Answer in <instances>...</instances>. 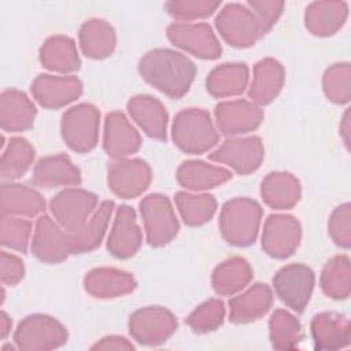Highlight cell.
<instances>
[{"mask_svg":"<svg viewBox=\"0 0 351 351\" xmlns=\"http://www.w3.org/2000/svg\"><path fill=\"white\" fill-rule=\"evenodd\" d=\"M138 73L144 81L159 92L170 99H180L189 90L196 75V67L181 52L155 48L140 59Z\"/></svg>","mask_w":351,"mask_h":351,"instance_id":"cell-1","label":"cell"},{"mask_svg":"<svg viewBox=\"0 0 351 351\" xmlns=\"http://www.w3.org/2000/svg\"><path fill=\"white\" fill-rule=\"evenodd\" d=\"M262 219L261 204L250 197L228 200L219 214V230L226 243L248 247L255 243Z\"/></svg>","mask_w":351,"mask_h":351,"instance_id":"cell-2","label":"cell"},{"mask_svg":"<svg viewBox=\"0 0 351 351\" xmlns=\"http://www.w3.org/2000/svg\"><path fill=\"white\" fill-rule=\"evenodd\" d=\"M174 144L185 154L207 152L219 140L210 114L203 108H185L180 111L171 126Z\"/></svg>","mask_w":351,"mask_h":351,"instance_id":"cell-3","label":"cell"},{"mask_svg":"<svg viewBox=\"0 0 351 351\" xmlns=\"http://www.w3.org/2000/svg\"><path fill=\"white\" fill-rule=\"evenodd\" d=\"M67 329L51 315L32 314L25 317L14 332V343L23 351H48L66 344Z\"/></svg>","mask_w":351,"mask_h":351,"instance_id":"cell-4","label":"cell"},{"mask_svg":"<svg viewBox=\"0 0 351 351\" xmlns=\"http://www.w3.org/2000/svg\"><path fill=\"white\" fill-rule=\"evenodd\" d=\"M100 112L89 103L69 108L60 121V133L67 147L78 154L92 151L99 140Z\"/></svg>","mask_w":351,"mask_h":351,"instance_id":"cell-5","label":"cell"},{"mask_svg":"<svg viewBox=\"0 0 351 351\" xmlns=\"http://www.w3.org/2000/svg\"><path fill=\"white\" fill-rule=\"evenodd\" d=\"M147 241L151 247L169 244L178 233L180 223L170 200L160 193H151L140 203Z\"/></svg>","mask_w":351,"mask_h":351,"instance_id":"cell-6","label":"cell"},{"mask_svg":"<svg viewBox=\"0 0 351 351\" xmlns=\"http://www.w3.org/2000/svg\"><path fill=\"white\" fill-rule=\"evenodd\" d=\"M129 333L141 346L156 347L163 344L176 330V315L160 306H147L129 317Z\"/></svg>","mask_w":351,"mask_h":351,"instance_id":"cell-7","label":"cell"},{"mask_svg":"<svg viewBox=\"0 0 351 351\" xmlns=\"http://www.w3.org/2000/svg\"><path fill=\"white\" fill-rule=\"evenodd\" d=\"M315 276L314 271L303 263H291L281 267L273 277V287L280 300L296 313H302L308 304Z\"/></svg>","mask_w":351,"mask_h":351,"instance_id":"cell-8","label":"cell"},{"mask_svg":"<svg viewBox=\"0 0 351 351\" xmlns=\"http://www.w3.org/2000/svg\"><path fill=\"white\" fill-rule=\"evenodd\" d=\"M222 38L236 48L252 47L262 36L254 12L243 4H226L215 18Z\"/></svg>","mask_w":351,"mask_h":351,"instance_id":"cell-9","label":"cell"},{"mask_svg":"<svg viewBox=\"0 0 351 351\" xmlns=\"http://www.w3.org/2000/svg\"><path fill=\"white\" fill-rule=\"evenodd\" d=\"M167 38L176 47L199 59L213 60L222 53V47L208 23H171L167 27Z\"/></svg>","mask_w":351,"mask_h":351,"instance_id":"cell-10","label":"cell"},{"mask_svg":"<svg viewBox=\"0 0 351 351\" xmlns=\"http://www.w3.org/2000/svg\"><path fill=\"white\" fill-rule=\"evenodd\" d=\"M265 156L262 140L258 136L248 137H229L217 149H214L208 159L217 163H223L239 174H250L259 169Z\"/></svg>","mask_w":351,"mask_h":351,"instance_id":"cell-11","label":"cell"},{"mask_svg":"<svg viewBox=\"0 0 351 351\" xmlns=\"http://www.w3.org/2000/svg\"><path fill=\"white\" fill-rule=\"evenodd\" d=\"M97 202V195L89 191L69 188L51 199L49 210L53 219L66 232H71L86 222L89 215L96 210Z\"/></svg>","mask_w":351,"mask_h":351,"instance_id":"cell-12","label":"cell"},{"mask_svg":"<svg viewBox=\"0 0 351 351\" xmlns=\"http://www.w3.org/2000/svg\"><path fill=\"white\" fill-rule=\"evenodd\" d=\"M151 178V167L138 158L115 159L107 170L108 188L122 199L140 196L148 189Z\"/></svg>","mask_w":351,"mask_h":351,"instance_id":"cell-13","label":"cell"},{"mask_svg":"<svg viewBox=\"0 0 351 351\" xmlns=\"http://www.w3.org/2000/svg\"><path fill=\"white\" fill-rule=\"evenodd\" d=\"M302 239L300 222L289 214H271L262 232L263 251L276 259L289 258L299 247Z\"/></svg>","mask_w":351,"mask_h":351,"instance_id":"cell-14","label":"cell"},{"mask_svg":"<svg viewBox=\"0 0 351 351\" xmlns=\"http://www.w3.org/2000/svg\"><path fill=\"white\" fill-rule=\"evenodd\" d=\"M84 86L75 75L40 74L30 85L34 100L44 108H62L82 95Z\"/></svg>","mask_w":351,"mask_h":351,"instance_id":"cell-15","label":"cell"},{"mask_svg":"<svg viewBox=\"0 0 351 351\" xmlns=\"http://www.w3.org/2000/svg\"><path fill=\"white\" fill-rule=\"evenodd\" d=\"M214 117L222 134L236 137L255 130L263 121V111L250 100L237 99L218 103Z\"/></svg>","mask_w":351,"mask_h":351,"instance_id":"cell-16","label":"cell"},{"mask_svg":"<svg viewBox=\"0 0 351 351\" xmlns=\"http://www.w3.org/2000/svg\"><path fill=\"white\" fill-rule=\"evenodd\" d=\"M32 252L44 263H60L71 254L67 232L47 214L36 221Z\"/></svg>","mask_w":351,"mask_h":351,"instance_id":"cell-17","label":"cell"},{"mask_svg":"<svg viewBox=\"0 0 351 351\" xmlns=\"http://www.w3.org/2000/svg\"><path fill=\"white\" fill-rule=\"evenodd\" d=\"M141 147V137L136 128L121 111H111L104 119L103 148L112 159H123L136 154Z\"/></svg>","mask_w":351,"mask_h":351,"instance_id":"cell-18","label":"cell"},{"mask_svg":"<svg viewBox=\"0 0 351 351\" xmlns=\"http://www.w3.org/2000/svg\"><path fill=\"white\" fill-rule=\"evenodd\" d=\"M143 243V234L136 221V213L130 206H121L117 210L107 250L118 259H128L136 255Z\"/></svg>","mask_w":351,"mask_h":351,"instance_id":"cell-19","label":"cell"},{"mask_svg":"<svg viewBox=\"0 0 351 351\" xmlns=\"http://www.w3.org/2000/svg\"><path fill=\"white\" fill-rule=\"evenodd\" d=\"M310 330L315 350H340L350 346L351 326L347 315L322 311L313 317Z\"/></svg>","mask_w":351,"mask_h":351,"instance_id":"cell-20","label":"cell"},{"mask_svg":"<svg viewBox=\"0 0 351 351\" xmlns=\"http://www.w3.org/2000/svg\"><path fill=\"white\" fill-rule=\"evenodd\" d=\"M81 171L69 155L55 154L41 158L33 169L32 182L40 188L73 186L81 184Z\"/></svg>","mask_w":351,"mask_h":351,"instance_id":"cell-21","label":"cell"},{"mask_svg":"<svg viewBox=\"0 0 351 351\" xmlns=\"http://www.w3.org/2000/svg\"><path fill=\"white\" fill-rule=\"evenodd\" d=\"M137 282L132 273L115 267H97L86 273L85 291L96 299H114L133 292Z\"/></svg>","mask_w":351,"mask_h":351,"instance_id":"cell-22","label":"cell"},{"mask_svg":"<svg viewBox=\"0 0 351 351\" xmlns=\"http://www.w3.org/2000/svg\"><path fill=\"white\" fill-rule=\"evenodd\" d=\"M114 208L112 200H103L78 229L67 232L71 254H85L97 248L106 234Z\"/></svg>","mask_w":351,"mask_h":351,"instance_id":"cell-23","label":"cell"},{"mask_svg":"<svg viewBox=\"0 0 351 351\" xmlns=\"http://www.w3.org/2000/svg\"><path fill=\"white\" fill-rule=\"evenodd\" d=\"M285 81L284 66L273 59L265 58L254 66L252 82L248 89V97L256 106L270 104L281 92Z\"/></svg>","mask_w":351,"mask_h":351,"instance_id":"cell-24","label":"cell"},{"mask_svg":"<svg viewBox=\"0 0 351 351\" xmlns=\"http://www.w3.org/2000/svg\"><path fill=\"white\" fill-rule=\"evenodd\" d=\"M128 112L147 136L166 140L169 114L158 99L149 95L133 96L128 101Z\"/></svg>","mask_w":351,"mask_h":351,"instance_id":"cell-25","label":"cell"},{"mask_svg":"<svg viewBox=\"0 0 351 351\" xmlns=\"http://www.w3.org/2000/svg\"><path fill=\"white\" fill-rule=\"evenodd\" d=\"M273 304V292L269 285L255 282L245 292L229 300V321L248 324L262 318Z\"/></svg>","mask_w":351,"mask_h":351,"instance_id":"cell-26","label":"cell"},{"mask_svg":"<svg viewBox=\"0 0 351 351\" xmlns=\"http://www.w3.org/2000/svg\"><path fill=\"white\" fill-rule=\"evenodd\" d=\"M37 110L29 96L18 89H5L0 96V125L4 132H23L33 126Z\"/></svg>","mask_w":351,"mask_h":351,"instance_id":"cell-27","label":"cell"},{"mask_svg":"<svg viewBox=\"0 0 351 351\" xmlns=\"http://www.w3.org/2000/svg\"><path fill=\"white\" fill-rule=\"evenodd\" d=\"M348 16L346 1H314L306 8L304 25L317 37H329L337 33Z\"/></svg>","mask_w":351,"mask_h":351,"instance_id":"cell-28","label":"cell"},{"mask_svg":"<svg viewBox=\"0 0 351 351\" xmlns=\"http://www.w3.org/2000/svg\"><path fill=\"white\" fill-rule=\"evenodd\" d=\"M261 196L274 210H289L300 200L302 186L293 174L288 171H271L261 184Z\"/></svg>","mask_w":351,"mask_h":351,"instance_id":"cell-29","label":"cell"},{"mask_svg":"<svg viewBox=\"0 0 351 351\" xmlns=\"http://www.w3.org/2000/svg\"><path fill=\"white\" fill-rule=\"evenodd\" d=\"M1 213L18 217H37L45 210L43 195L23 184L4 182L0 191Z\"/></svg>","mask_w":351,"mask_h":351,"instance_id":"cell-30","label":"cell"},{"mask_svg":"<svg viewBox=\"0 0 351 351\" xmlns=\"http://www.w3.org/2000/svg\"><path fill=\"white\" fill-rule=\"evenodd\" d=\"M176 178L181 186L189 191H204L225 184L232 178V173L203 160H186L177 169Z\"/></svg>","mask_w":351,"mask_h":351,"instance_id":"cell-31","label":"cell"},{"mask_svg":"<svg viewBox=\"0 0 351 351\" xmlns=\"http://www.w3.org/2000/svg\"><path fill=\"white\" fill-rule=\"evenodd\" d=\"M82 53L90 59H104L110 56L117 45L114 27L104 19L93 18L82 23L78 33Z\"/></svg>","mask_w":351,"mask_h":351,"instance_id":"cell-32","label":"cell"},{"mask_svg":"<svg viewBox=\"0 0 351 351\" xmlns=\"http://www.w3.org/2000/svg\"><path fill=\"white\" fill-rule=\"evenodd\" d=\"M248 66L233 62L223 63L213 69L206 80L207 92L217 99L232 97L243 93L248 84Z\"/></svg>","mask_w":351,"mask_h":351,"instance_id":"cell-33","label":"cell"},{"mask_svg":"<svg viewBox=\"0 0 351 351\" xmlns=\"http://www.w3.org/2000/svg\"><path fill=\"white\" fill-rule=\"evenodd\" d=\"M41 64L58 73H71L80 69L81 60L73 38L62 34L48 37L40 48Z\"/></svg>","mask_w":351,"mask_h":351,"instance_id":"cell-34","label":"cell"},{"mask_svg":"<svg viewBox=\"0 0 351 351\" xmlns=\"http://www.w3.org/2000/svg\"><path fill=\"white\" fill-rule=\"evenodd\" d=\"M252 280V269L241 256L221 262L213 271L211 284L217 295L232 296L244 289Z\"/></svg>","mask_w":351,"mask_h":351,"instance_id":"cell-35","label":"cell"},{"mask_svg":"<svg viewBox=\"0 0 351 351\" xmlns=\"http://www.w3.org/2000/svg\"><path fill=\"white\" fill-rule=\"evenodd\" d=\"M36 156L33 145L23 137H11L3 149L0 162L1 180L12 182L22 177L32 166Z\"/></svg>","mask_w":351,"mask_h":351,"instance_id":"cell-36","label":"cell"},{"mask_svg":"<svg viewBox=\"0 0 351 351\" xmlns=\"http://www.w3.org/2000/svg\"><path fill=\"white\" fill-rule=\"evenodd\" d=\"M321 289L335 300H344L351 292V269L347 255L330 258L321 271Z\"/></svg>","mask_w":351,"mask_h":351,"instance_id":"cell-37","label":"cell"},{"mask_svg":"<svg viewBox=\"0 0 351 351\" xmlns=\"http://www.w3.org/2000/svg\"><path fill=\"white\" fill-rule=\"evenodd\" d=\"M269 337L276 350H295L303 337L302 325L289 311L277 308L269 319Z\"/></svg>","mask_w":351,"mask_h":351,"instance_id":"cell-38","label":"cell"},{"mask_svg":"<svg viewBox=\"0 0 351 351\" xmlns=\"http://www.w3.org/2000/svg\"><path fill=\"white\" fill-rule=\"evenodd\" d=\"M178 213L188 226H200L208 222L217 210V200L207 193L177 192L174 196Z\"/></svg>","mask_w":351,"mask_h":351,"instance_id":"cell-39","label":"cell"},{"mask_svg":"<svg viewBox=\"0 0 351 351\" xmlns=\"http://www.w3.org/2000/svg\"><path fill=\"white\" fill-rule=\"evenodd\" d=\"M322 89L328 100L336 104H347L351 99V66L340 62L329 66L322 77Z\"/></svg>","mask_w":351,"mask_h":351,"instance_id":"cell-40","label":"cell"},{"mask_svg":"<svg viewBox=\"0 0 351 351\" xmlns=\"http://www.w3.org/2000/svg\"><path fill=\"white\" fill-rule=\"evenodd\" d=\"M225 304L221 299H208L199 304L185 319L186 325L199 335L217 330L225 319Z\"/></svg>","mask_w":351,"mask_h":351,"instance_id":"cell-41","label":"cell"},{"mask_svg":"<svg viewBox=\"0 0 351 351\" xmlns=\"http://www.w3.org/2000/svg\"><path fill=\"white\" fill-rule=\"evenodd\" d=\"M32 233V223L18 215H0V243L3 247L25 254Z\"/></svg>","mask_w":351,"mask_h":351,"instance_id":"cell-42","label":"cell"},{"mask_svg":"<svg viewBox=\"0 0 351 351\" xmlns=\"http://www.w3.org/2000/svg\"><path fill=\"white\" fill-rule=\"evenodd\" d=\"M221 1L210 0H173L165 4L166 11L178 21H195L213 15Z\"/></svg>","mask_w":351,"mask_h":351,"instance_id":"cell-43","label":"cell"},{"mask_svg":"<svg viewBox=\"0 0 351 351\" xmlns=\"http://www.w3.org/2000/svg\"><path fill=\"white\" fill-rule=\"evenodd\" d=\"M328 232L330 239L341 248L348 250L351 245V206L343 203L336 207L328 222Z\"/></svg>","mask_w":351,"mask_h":351,"instance_id":"cell-44","label":"cell"},{"mask_svg":"<svg viewBox=\"0 0 351 351\" xmlns=\"http://www.w3.org/2000/svg\"><path fill=\"white\" fill-rule=\"evenodd\" d=\"M248 8L254 12V15L258 21L261 36H265L278 21V18L282 12V8H284V1L250 0Z\"/></svg>","mask_w":351,"mask_h":351,"instance_id":"cell-45","label":"cell"},{"mask_svg":"<svg viewBox=\"0 0 351 351\" xmlns=\"http://www.w3.org/2000/svg\"><path fill=\"white\" fill-rule=\"evenodd\" d=\"M25 276L23 261L7 251L0 252V277L4 285L14 287Z\"/></svg>","mask_w":351,"mask_h":351,"instance_id":"cell-46","label":"cell"},{"mask_svg":"<svg viewBox=\"0 0 351 351\" xmlns=\"http://www.w3.org/2000/svg\"><path fill=\"white\" fill-rule=\"evenodd\" d=\"M90 348L92 350H104V351H108V350L110 351H130V350H134V346L123 336L111 335V336H106V337L100 339Z\"/></svg>","mask_w":351,"mask_h":351,"instance_id":"cell-47","label":"cell"},{"mask_svg":"<svg viewBox=\"0 0 351 351\" xmlns=\"http://www.w3.org/2000/svg\"><path fill=\"white\" fill-rule=\"evenodd\" d=\"M350 130H351V125H350V108L346 110L341 122H340V136L346 144V147H350Z\"/></svg>","mask_w":351,"mask_h":351,"instance_id":"cell-48","label":"cell"},{"mask_svg":"<svg viewBox=\"0 0 351 351\" xmlns=\"http://www.w3.org/2000/svg\"><path fill=\"white\" fill-rule=\"evenodd\" d=\"M11 326H12V321H11L10 315L5 311H1L0 313V337L3 340L10 335Z\"/></svg>","mask_w":351,"mask_h":351,"instance_id":"cell-49","label":"cell"}]
</instances>
